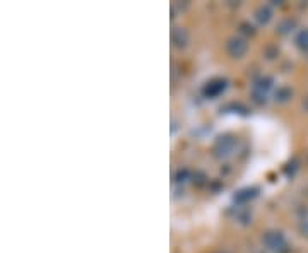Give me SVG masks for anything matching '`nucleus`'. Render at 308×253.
Here are the masks:
<instances>
[{
    "label": "nucleus",
    "mask_w": 308,
    "mask_h": 253,
    "mask_svg": "<svg viewBox=\"0 0 308 253\" xmlns=\"http://www.w3.org/2000/svg\"><path fill=\"white\" fill-rule=\"evenodd\" d=\"M245 123L250 130L252 156L240 185H252L269 169L284 161L288 156L289 142L284 128L269 117L253 115L245 120Z\"/></svg>",
    "instance_id": "nucleus-1"
}]
</instances>
